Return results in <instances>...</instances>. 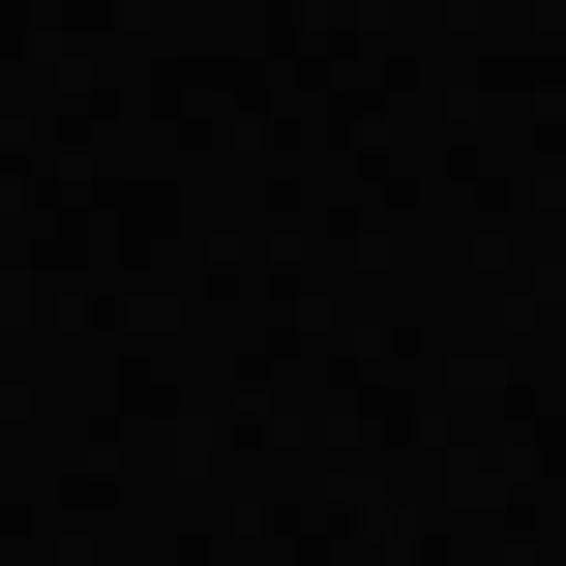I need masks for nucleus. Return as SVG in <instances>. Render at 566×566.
<instances>
[]
</instances>
